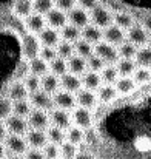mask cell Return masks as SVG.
<instances>
[{"label":"cell","instance_id":"1","mask_svg":"<svg viewBox=\"0 0 151 159\" xmlns=\"http://www.w3.org/2000/svg\"><path fill=\"white\" fill-rule=\"evenodd\" d=\"M40 45L42 43H40V39L37 37V34H33L29 31L23 33V36H22V57H23V60L29 62V60L39 57L40 50H42Z\"/></svg>","mask_w":151,"mask_h":159},{"label":"cell","instance_id":"2","mask_svg":"<svg viewBox=\"0 0 151 159\" xmlns=\"http://www.w3.org/2000/svg\"><path fill=\"white\" fill-rule=\"evenodd\" d=\"M3 142L6 145V150L11 155H25L29 150V144L26 141V136L8 133V136L3 139Z\"/></svg>","mask_w":151,"mask_h":159},{"label":"cell","instance_id":"3","mask_svg":"<svg viewBox=\"0 0 151 159\" xmlns=\"http://www.w3.org/2000/svg\"><path fill=\"white\" fill-rule=\"evenodd\" d=\"M90 17H91V23L97 25L99 28H106L114 22V14L105 5H97L93 11H90Z\"/></svg>","mask_w":151,"mask_h":159},{"label":"cell","instance_id":"4","mask_svg":"<svg viewBox=\"0 0 151 159\" xmlns=\"http://www.w3.org/2000/svg\"><path fill=\"white\" fill-rule=\"evenodd\" d=\"M127 40L134 43L137 48L145 47V45L150 43V31L145 30L142 25L134 23L130 30H127Z\"/></svg>","mask_w":151,"mask_h":159},{"label":"cell","instance_id":"5","mask_svg":"<svg viewBox=\"0 0 151 159\" xmlns=\"http://www.w3.org/2000/svg\"><path fill=\"white\" fill-rule=\"evenodd\" d=\"M26 119H28L29 128H36V130H47L51 124V116L48 114V111L40 110V108H33V111L29 113Z\"/></svg>","mask_w":151,"mask_h":159},{"label":"cell","instance_id":"6","mask_svg":"<svg viewBox=\"0 0 151 159\" xmlns=\"http://www.w3.org/2000/svg\"><path fill=\"white\" fill-rule=\"evenodd\" d=\"M94 54H97L99 57H102L105 60V63H116L120 59L117 47H114V45H111V43H108L105 40H100L99 43H96Z\"/></svg>","mask_w":151,"mask_h":159},{"label":"cell","instance_id":"7","mask_svg":"<svg viewBox=\"0 0 151 159\" xmlns=\"http://www.w3.org/2000/svg\"><path fill=\"white\" fill-rule=\"evenodd\" d=\"M5 124H6L8 133H12V134L26 136V133L29 131L28 119H26V117H22V116H17V114L9 116V117L5 120Z\"/></svg>","mask_w":151,"mask_h":159},{"label":"cell","instance_id":"8","mask_svg":"<svg viewBox=\"0 0 151 159\" xmlns=\"http://www.w3.org/2000/svg\"><path fill=\"white\" fill-rule=\"evenodd\" d=\"M103 40L114 45V47H119L127 40V31L123 28L117 26L116 23L109 25V26L103 28Z\"/></svg>","mask_w":151,"mask_h":159},{"label":"cell","instance_id":"9","mask_svg":"<svg viewBox=\"0 0 151 159\" xmlns=\"http://www.w3.org/2000/svg\"><path fill=\"white\" fill-rule=\"evenodd\" d=\"M29 102L33 104L34 108H40V110H47V111H51L54 108V98L52 94L43 91V90H39L36 93H31L29 94Z\"/></svg>","mask_w":151,"mask_h":159},{"label":"cell","instance_id":"10","mask_svg":"<svg viewBox=\"0 0 151 159\" xmlns=\"http://www.w3.org/2000/svg\"><path fill=\"white\" fill-rule=\"evenodd\" d=\"M54 98V105L57 108H63V110H74L76 104H77V99L74 96V93H69L66 90H59L56 94H52Z\"/></svg>","mask_w":151,"mask_h":159},{"label":"cell","instance_id":"11","mask_svg":"<svg viewBox=\"0 0 151 159\" xmlns=\"http://www.w3.org/2000/svg\"><path fill=\"white\" fill-rule=\"evenodd\" d=\"M51 116V124L56 125V127H60L63 130H68L71 127V122H73V116L68 113V110H63V108H52L50 113Z\"/></svg>","mask_w":151,"mask_h":159},{"label":"cell","instance_id":"12","mask_svg":"<svg viewBox=\"0 0 151 159\" xmlns=\"http://www.w3.org/2000/svg\"><path fill=\"white\" fill-rule=\"evenodd\" d=\"M90 22H91V17H90L88 11L80 6L79 8L76 6L68 12V23H73L77 28H85L87 25H90Z\"/></svg>","mask_w":151,"mask_h":159},{"label":"cell","instance_id":"13","mask_svg":"<svg viewBox=\"0 0 151 159\" xmlns=\"http://www.w3.org/2000/svg\"><path fill=\"white\" fill-rule=\"evenodd\" d=\"M26 141L29 144V148H40V150H43V147L50 142L47 130H36V128H29V131L26 133Z\"/></svg>","mask_w":151,"mask_h":159},{"label":"cell","instance_id":"14","mask_svg":"<svg viewBox=\"0 0 151 159\" xmlns=\"http://www.w3.org/2000/svg\"><path fill=\"white\" fill-rule=\"evenodd\" d=\"M25 28L26 31L33 33V34H39L42 30H45L47 26V19L43 17V14H39V12H33L29 14L28 17H25Z\"/></svg>","mask_w":151,"mask_h":159},{"label":"cell","instance_id":"15","mask_svg":"<svg viewBox=\"0 0 151 159\" xmlns=\"http://www.w3.org/2000/svg\"><path fill=\"white\" fill-rule=\"evenodd\" d=\"M73 122L76 125H79L80 128L87 130L91 127L93 124V116H91V111L90 108H85V107H76L73 110Z\"/></svg>","mask_w":151,"mask_h":159},{"label":"cell","instance_id":"16","mask_svg":"<svg viewBox=\"0 0 151 159\" xmlns=\"http://www.w3.org/2000/svg\"><path fill=\"white\" fill-rule=\"evenodd\" d=\"M76 99H77V105L79 107H85V108H90V110H93L97 105V101H99L97 93H94V90H88L85 87L77 91Z\"/></svg>","mask_w":151,"mask_h":159},{"label":"cell","instance_id":"17","mask_svg":"<svg viewBox=\"0 0 151 159\" xmlns=\"http://www.w3.org/2000/svg\"><path fill=\"white\" fill-rule=\"evenodd\" d=\"M39 39H40V43H42L43 47H54V48H56V47L60 43L62 36H60V33H59L56 28L45 26V30H42V31L39 33Z\"/></svg>","mask_w":151,"mask_h":159},{"label":"cell","instance_id":"18","mask_svg":"<svg viewBox=\"0 0 151 159\" xmlns=\"http://www.w3.org/2000/svg\"><path fill=\"white\" fill-rule=\"evenodd\" d=\"M45 19H47L48 26H52L56 30H62L68 23V14H65V11H62L59 8H52L45 16Z\"/></svg>","mask_w":151,"mask_h":159},{"label":"cell","instance_id":"19","mask_svg":"<svg viewBox=\"0 0 151 159\" xmlns=\"http://www.w3.org/2000/svg\"><path fill=\"white\" fill-rule=\"evenodd\" d=\"M60 87L69 93H77L79 90H82L83 84H82V79L77 76V74H73V73H66L60 77Z\"/></svg>","mask_w":151,"mask_h":159},{"label":"cell","instance_id":"20","mask_svg":"<svg viewBox=\"0 0 151 159\" xmlns=\"http://www.w3.org/2000/svg\"><path fill=\"white\" fill-rule=\"evenodd\" d=\"M28 96H29V91L26 85L23 84V80H14L12 84H9L8 98H11L12 101H20V99H26Z\"/></svg>","mask_w":151,"mask_h":159},{"label":"cell","instance_id":"21","mask_svg":"<svg viewBox=\"0 0 151 159\" xmlns=\"http://www.w3.org/2000/svg\"><path fill=\"white\" fill-rule=\"evenodd\" d=\"M40 82H42V90L50 94H56L60 90V77L56 76L54 73H47L45 76H42Z\"/></svg>","mask_w":151,"mask_h":159},{"label":"cell","instance_id":"22","mask_svg":"<svg viewBox=\"0 0 151 159\" xmlns=\"http://www.w3.org/2000/svg\"><path fill=\"white\" fill-rule=\"evenodd\" d=\"M68 71L73 73V74H77V76H83L87 71H88V63H87V59L74 54L73 57L68 59Z\"/></svg>","mask_w":151,"mask_h":159},{"label":"cell","instance_id":"23","mask_svg":"<svg viewBox=\"0 0 151 159\" xmlns=\"http://www.w3.org/2000/svg\"><path fill=\"white\" fill-rule=\"evenodd\" d=\"M82 39L88 40V42L93 43V45H96V43H99L102 39H103V31H102L97 25L90 23V25H87L85 28H82Z\"/></svg>","mask_w":151,"mask_h":159},{"label":"cell","instance_id":"24","mask_svg":"<svg viewBox=\"0 0 151 159\" xmlns=\"http://www.w3.org/2000/svg\"><path fill=\"white\" fill-rule=\"evenodd\" d=\"M136 85H137V84H136V80H134L131 76H120V77L117 79V82L114 84L117 93L122 94V96H127V94L133 93L134 88H136Z\"/></svg>","mask_w":151,"mask_h":159},{"label":"cell","instance_id":"25","mask_svg":"<svg viewBox=\"0 0 151 159\" xmlns=\"http://www.w3.org/2000/svg\"><path fill=\"white\" fill-rule=\"evenodd\" d=\"M82 84H83V87L88 88V90H99L102 85H103V80H102L100 73L88 70V71L83 74V77H82Z\"/></svg>","mask_w":151,"mask_h":159},{"label":"cell","instance_id":"26","mask_svg":"<svg viewBox=\"0 0 151 159\" xmlns=\"http://www.w3.org/2000/svg\"><path fill=\"white\" fill-rule=\"evenodd\" d=\"M117 96H119V93H117L116 87L114 85H109V84H103L100 88L97 90V99H99V102H102V104H109Z\"/></svg>","mask_w":151,"mask_h":159},{"label":"cell","instance_id":"27","mask_svg":"<svg viewBox=\"0 0 151 159\" xmlns=\"http://www.w3.org/2000/svg\"><path fill=\"white\" fill-rule=\"evenodd\" d=\"M28 63H29V73L31 74H36V76L42 77L47 73H50V63L45 59H42L40 56L33 59V60H29Z\"/></svg>","mask_w":151,"mask_h":159},{"label":"cell","instance_id":"28","mask_svg":"<svg viewBox=\"0 0 151 159\" xmlns=\"http://www.w3.org/2000/svg\"><path fill=\"white\" fill-rule=\"evenodd\" d=\"M60 36L63 40H68L71 43H76L79 39H82V30L74 26L73 23H66L62 30H60Z\"/></svg>","mask_w":151,"mask_h":159},{"label":"cell","instance_id":"29","mask_svg":"<svg viewBox=\"0 0 151 159\" xmlns=\"http://www.w3.org/2000/svg\"><path fill=\"white\" fill-rule=\"evenodd\" d=\"M116 68H117L120 76H133L134 71L137 70V63H136L134 59H123V57H120L116 62Z\"/></svg>","mask_w":151,"mask_h":159},{"label":"cell","instance_id":"30","mask_svg":"<svg viewBox=\"0 0 151 159\" xmlns=\"http://www.w3.org/2000/svg\"><path fill=\"white\" fill-rule=\"evenodd\" d=\"M12 11L16 16L25 19L28 17L29 14L34 12V6H33V0H16L14 2V6H12Z\"/></svg>","mask_w":151,"mask_h":159},{"label":"cell","instance_id":"31","mask_svg":"<svg viewBox=\"0 0 151 159\" xmlns=\"http://www.w3.org/2000/svg\"><path fill=\"white\" fill-rule=\"evenodd\" d=\"M100 76L103 84H109V85H114L117 82V79L120 77V74L116 68V63H106L100 71Z\"/></svg>","mask_w":151,"mask_h":159},{"label":"cell","instance_id":"32","mask_svg":"<svg viewBox=\"0 0 151 159\" xmlns=\"http://www.w3.org/2000/svg\"><path fill=\"white\" fill-rule=\"evenodd\" d=\"M136 63L137 66H144V68H151V45H145V47H140L137 50L136 54Z\"/></svg>","mask_w":151,"mask_h":159},{"label":"cell","instance_id":"33","mask_svg":"<svg viewBox=\"0 0 151 159\" xmlns=\"http://www.w3.org/2000/svg\"><path fill=\"white\" fill-rule=\"evenodd\" d=\"M47 134H48V141L52 144H57V145H62L66 141L65 130L60 128V127H56V125H50L47 128Z\"/></svg>","mask_w":151,"mask_h":159},{"label":"cell","instance_id":"34","mask_svg":"<svg viewBox=\"0 0 151 159\" xmlns=\"http://www.w3.org/2000/svg\"><path fill=\"white\" fill-rule=\"evenodd\" d=\"M66 141H69V142H73L76 145H80L85 141V131H83V128H80L79 125H71L66 130Z\"/></svg>","mask_w":151,"mask_h":159},{"label":"cell","instance_id":"35","mask_svg":"<svg viewBox=\"0 0 151 159\" xmlns=\"http://www.w3.org/2000/svg\"><path fill=\"white\" fill-rule=\"evenodd\" d=\"M74 48H76V54L83 57V59H88L90 56L94 54V47L93 43H90L88 40L85 39H79L76 43H74Z\"/></svg>","mask_w":151,"mask_h":159},{"label":"cell","instance_id":"36","mask_svg":"<svg viewBox=\"0 0 151 159\" xmlns=\"http://www.w3.org/2000/svg\"><path fill=\"white\" fill-rule=\"evenodd\" d=\"M114 23L127 31V30H130V28L134 25V20H133L131 14H128V12H125V11H117V12L114 14Z\"/></svg>","mask_w":151,"mask_h":159},{"label":"cell","instance_id":"37","mask_svg":"<svg viewBox=\"0 0 151 159\" xmlns=\"http://www.w3.org/2000/svg\"><path fill=\"white\" fill-rule=\"evenodd\" d=\"M50 70H51V73H54L56 76L62 77L63 74L68 73V60L57 56L52 62H50Z\"/></svg>","mask_w":151,"mask_h":159},{"label":"cell","instance_id":"38","mask_svg":"<svg viewBox=\"0 0 151 159\" xmlns=\"http://www.w3.org/2000/svg\"><path fill=\"white\" fill-rule=\"evenodd\" d=\"M56 50H57V56L59 57H62V59H69V57H73L74 53H76V48H74V43H71V42H68V40H60V43L56 47Z\"/></svg>","mask_w":151,"mask_h":159},{"label":"cell","instance_id":"39","mask_svg":"<svg viewBox=\"0 0 151 159\" xmlns=\"http://www.w3.org/2000/svg\"><path fill=\"white\" fill-rule=\"evenodd\" d=\"M33 104L28 99H20V101H14V114L22 116V117H28L29 113L33 111Z\"/></svg>","mask_w":151,"mask_h":159},{"label":"cell","instance_id":"40","mask_svg":"<svg viewBox=\"0 0 151 159\" xmlns=\"http://www.w3.org/2000/svg\"><path fill=\"white\" fill-rule=\"evenodd\" d=\"M14 114V101L11 98H0V120H6Z\"/></svg>","mask_w":151,"mask_h":159},{"label":"cell","instance_id":"41","mask_svg":"<svg viewBox=\"0 0 151 159\" xmlns=\"http://www.w3.org/2000/svg\"><path fill=\"white\" fill-rule=\"evenodd\" d=\"M119 50V56L123 57V59H136V54H137V47L134 43H131L130 40H125L122 45L117 47Z\"/></svg>","mask_w":151,"mask_h":159},{"label":"cell","instance_id":"42","mask_svg":"<svg viewBox=\"0 0 151 159\" xmlns=\"http://www.w3.org/2000/svg\"><path fill=\"white\" fill-rule=\"evenodd\" d=\"M134 148L139 153H150L151 152V136L148 134H140L134 139Z\"/></svg>","mask_w":151,"mask_h":159},{"label":"cell","instance_id":"43","mask_svg":"<svg viewBox=\"0 0 151 159\" xmlns=\"http://www.w3.org/2000/svg\"><path fill=\"white\" fill-rule=\"evenodd\" d=\"M76 156H77V145L69 141H65L60 145V159H76Z\"/></svg>","mask_w":151,"mask_h":159},{"label":"cell","instance_id":"44","mask_svg":"<svg viewBox=\"0 0 151 159\" xmlns=\"http://www.w3.org/2000/svg\"><path fill=\"white\" fill-rule=\"evenodd\" d=\"M133 79L136 80L137 85H145L151 82V70L150 68H144V66H137V70L133 74Z\"/></svg>","mask_w":151,"mask_h":159},{"label":"cell","instance_id":"45","mask_svg":"<svg viewBox=\"0 0 151 159\" xmlns=\"http://www.w3.org/2000/svg\"><path fill=\"white\" fill-rule=\"evenodd\" d=\"M56 2L54 0H33V6H34V12L43 14L47 16L51 9L54 8Z\"/></svg>","mask_w":151,"mask_h":159},{"label":"cell","instance_id":"46","mask_svg":"<svg viewBox=\"0 0 151 159\" xmlns=\"http://www.w3.org/2000/svg\"><path fill=\"white\" fill-rule=\"evenodd\" d=\"M23 84L26 85V88H28L29 94H31V93H36V91H39V90H42L40 77H39V76H36V74H31V73H29V74L23 79Z\"/></svg>","mask_w":151,"mask_h":159},{"label":"cell","instance_id":"47","mask_svg":"<svg viewBox=\"0 0 151 159\" xmlns=\"http://www.w3.org/2000/svg\"><path fill=\"white\" fill-rule=\"evenodd\" d=\"M87 63H88V70H91V71H97V73H100L102 70H103V66L106 65L105 60H103L102 57H99L97 54L90 56V57L87 59Z\"/></svg>","mask_w":151,"mask_h":159},{"label":"cell","instance_id":"48","mask_svg":"<svg viewBox=\"0 0 151 159\" xmlns=\"http://www.w3.org/2000/svg\"><path fill=\"white\" fill-rule=\"evenodd\" d=\"M43 153H45V158L47 159H60V145L48 142L43 147Z\"/></svg>","mask_w":151,"mask_h":159},{"label":"cell","instance_id":"49","mask_svg":"<svg viewBox=\"0 0 151 159\" xmlns=\"http://www.w3.org/2000/svg\"><path fill=\"white\" fill-rule=\"evenodd\" d=\"M39 56H40L42 59H45V60L50 63V62H52V60L57 57V50H56L54 47H42Z\"/></svg>","mask_w":151,"mask_h":159},{"label":"cell","instance_id":"50","mask_svg":"<svg viewBox=\"0 0 151 159\" xmlns=\"http://www.w3.org/2000/svg\"><path fill=\"white\" fill-rule=\"evenodd\" d=\"M54 2H56V8L65 12H69L73 8H76V3H77V0H54Z\"/></svg>","mask_w":151,"mask_h":159},{"label":"cell","instance_id":"51","mask_svg":"<svg viewBox=\"0 0 151 159\" xmlns=\"http://www.w3.org/2000/svg\"><path fill=\"white\" fill-rule=\"evenodd\" d=\"M23 156H25V159H47L43 150H40V148H29Z\"/></svg>","mask_w":151,"mask_h":159},{"label":"cell","instance_id":"52","mask_svg":"<svg viewBox=\"0 0 151 159\" xmlns=\"http://www.w3.org/2000/svg\"><path fill=\"white\" fill-rule=\"evenodd\" d=\"M79 6L87 9V11H93L97 5H99V0H77Z\"/></svg>","mask_w":151,"mask_h":159},{"label":"cell","instance_id":"53","mask_svg":"<svg viewBox=\"0 0 151 159\" xmlns=\"http://www.w3.org/2000/svg\"><path fill=\"white\" fill-rule=\"evenodd\" d=\"M140 25H142L145 30H148V31L151 33V14H147V16L142 19V23H140Z\"/></svg>","mask_w":151,"mask_h":159},{"label":"cell","instance_id":"54","mask_svg":"<svg viewBox=\"0 0 151 159\" xmlns=\"http://www.w3.org/2000/svg\"><path fill=\"white\" fill-rule=\"evenodd\" d=\"M8 136V128L6 124H3V120H0V141H3Z\"/></svg>","mask_w":151,"mask_h":159},{"label":"cell","instance_id":"55","mask_svg":"<svg viewBox=\"0 0 151 159\" xmlns=\"http://www.w3.org/2000/svg\"><path fill=\"white\" fill-rule=\"evenodd\" d=\"M6 145H5V142L3 141H0V159H5L6 158Z\"/></svg>","mask_w":151,"mask_h":159},{"label":"cell","instance_id":"56","mask_svg":"<svg viewBox=\"0 0 151 159\" xmlns=\"http://www.w3.org/2000/svg\"><path fill=\"white\" fill-rule=\"evenodd\" d=\"M5 159H25V156L22 158V155H11V153H9Z\"/></svg>","mask_w":151,"mask_h":159},{"label":"cell","instance_id":"57","mask_svg":"<svg viewBox=\"0 0 151 159\" xmlns=\"http://www.w3.org/2000/svg\"><path fill=\"white\" fill-rule=\"evenodd\" d=\"M150 45H151V33H150Z\"/></svg>","mask_w":151,"mask_h":159},{"label":"cell","instance_id":"58","mask_svg":"<svg viewBox=\"0 0 151 159\" xmlns=\"http://www.w3.org/2000/svg\"><path fill=\"white\" fill-rule=\"evenodd\" d=\"M150 70H151V68H150Z\"/></svg>","mask_w":151,"mask_h":159}]
</instances>
